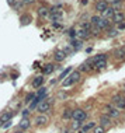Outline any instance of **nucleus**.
<instances>
[{
  "mask_svg": "<svg viewBox=\"0 0 125 133\" xmlns=\"http://www.w3.org/2000/svg\"><path fill=\"white\" fill-rule=\"evenodd\" d=\"M90 23H91V25L97 27V28L100 29H107L110 28V23L107 18H104V17H100V16H93L90 17Z\"/></svg>",
  "mask_w": 125,
  "mask_h": 133,
  "instance_id": "1",
  "label": "nucleus"
},
{
  "mask_svg": "<svg viewBox=\"0 0 125 133\" xmlns=\"http://www.w3.org/2000/svg\"><path fill=\"white\" fill-rule=\"evenodd\" d=\"M80 80V71H72L70 74H69V76L65 78L63 81H62V86H63L65 88L66 87H70V86H73V84H76L77 83V81Z\"/></svg>",
  "mask_w": 125,
  "mask_h": 133,
  "instance_id": "2",
  "label": "nucleus"
},
{
  "mask_svg": "<svg viewBox=\"0 0 125 133\" xmlns=\"http://www.w3.org/2000/svg\"><path fill=\"white\" fill-rule=\"evenodd\" d=\"M104 111H106V114L108 115L111 119L113 118H120V115H121V112L118 111V108L111 107V105H106V107H104Z\"/></svg>",
  "mask_w": 125,
  "mask_h": 133,
  "instance_id": "3",
  "label": "nucleus"
},
{
  "mask_svg": "<svg viewBox=\"0 0 125 133\" xmlns=\"http://www.w3.org/2000/svg\"><path fill=\"white\" fill-rule=\"evenodd\" d=\"M113 102L117 105L118 109H125V97L121 94H117L113 97Z\"/></svg>",
  "mask_w": 125,
  "mask_h": 133,
  "instance_id": "4",
  "label": "nucleus"
},
{
  "mask_svg": "<svg viewBox=\"0 0 125 133\" xmlns=\"http://www.w3.org/2000/svg\"><path fill=\"white\" fill-rule=\"evenodd\" d=\"M52 108V104L49 100H44L40 102V105H38V111L41 112V114H47V112H49Z\"/></svg>",
  "mask_w": 125,
  "mask_h": 133,
  "instance_id": "5",
  "label": "nucleus"
},
{
  "mask_svg": "<svg viewBox=\"0 0 125 133\" xmlns=\"http://www.w3.org/2000/svg\"><path fill=\"white\" fill-rule=\"evenodd\" d=\"M73 121H79V122H83L86 121V118H87V114H86L83 109H73Z\"/></svg>",
  "mask_w": 125,
  "mask_h": 133,
  "instance_id": "6",
  "label": "nucleus"
},
{
  "mask_svg": "<svg viewBox=\"0 0 125 133\" xmlns=\"http://www.w3.org/2000/svg\"><path fill=\"white\" fill-rule=\"evenodd\" d=\"M107 7H108V3H107L106 0H98L94 4V10L97 13H104L107 10Z\"/></svg>",
  "mask_w": 125,
  "mask_h": 133,
  "instance_id": "7",
  "label": "nucleus"
},
{
  "mask_svg": "<svg viewBox=\"0 0 125 133\" xmlns=\"http://www.w3.org/2000/svg\"><path fill=\"white\" fill-rule=\"evenodd\" d=\"M48 116L47 115H44V114H41V115H38V116H35V119H34V123H35L37 126H45L48 123Z\"/></svg>",
  "mask_w": 125,
  "mask_h": 133,
  "instance_id": "8",
  "label": "nucleus"
},
{
  "mask_svg": "<svg viewBox=\"0 0 125 133\" xmlns=\"http://www.w3.org/2000/svg\"><path fill=\"white\" fill-rule=\"evenodd\" d=\"M76 36H77L80 41H84L91 36V34H90V31H87V29H83V28H79L77 31H76Z\"/></svg>",
  "mask_w": 125,
  "mask_h": 133,
  "instance_id": "9",
  "label": "nucleus"
},
{
  "mask_svg": "<svg viewBox=\"0 0 125 133\" xmlns=\"http://www.w3.org/2000/svg\"><path fill=\"white\" fill-rule=\"evenodd\" d=\"M38 16L41 17V18H47V17L51 16V9H48L47 6H41V7H38Z\"/></svg>",
  "mask_w": 125,
  "mask_h": 133,
  "instance_id": "10",
  "label": "nucleus"
},
{
  "mask_svg": "<svg viewBox=\"0 0 125 133\" xmlns=\"http://www.w3.org/2000/svg\"><path fill=\"white\" fill-rule=\"evenodd\" d=\"M111 20H113V23H114V24L124 23V20H125V14H124L122 11H121V10H117L115 14H114V17H113Z\"/></svg>",
  "mask_w": 125,
  "mask_h": 133,
  "instance_id": "11",
  "label": "nucleus"
},
{
  "mask_svg": "<svg viewBox=\"0 0 125 133\" xmlns=\"http://www.w3.org/2000/svg\"><path fill=\"white\" fill-rule=\"evenodd\" d=\"M115 11H117V9L115 7H113V6H108L107 7V10L104 13H101V17H104V18H107V20H111L114 17V14H115Z\"/></svg>",
  "mask_w": 125,
  "mask_h": 133,
  "instance_id": "12",
  "label": "nucleus"
},
{
  "mask_svg": "<svg viewBox=\"0 0 125 133\" xmlns=\"http://www.w3.org/2000/svg\"><path fill=\"white\" fill-rule=\"evenodd\" d=\"M54 59H55V62H63V60L66 59V53H65V50H62V49L55 50Z\"/></svg>",
  "mask_w": 125,
  "mask_h": 133,
  "instance_id": "13",
  "label": "nucleus"
},
{
  "mask_svg": "<svg viewBox=\"0 0 125 133\" xmlns=\"http://www.w3.org/2000/svg\"><path fill=\"white\" fill-rule=\"evenodd\" d=\"M100 125L103 126V128H108V126H111V118L108 116L107 114H104V115H101L100 116Z\"/></svg>",
  "mask_w": 125,
  "mask_h": 133,
  "instance_id": "14",
  "label": "nucleus"
},
{
  "mask_svg": "<svg viewBox=\"0 0 125 133\" xmlns=\"http://www.w3.org/2000/svg\"><path fill=\"white\" fill-rule=\"evenodd\" d=\"M42 84H44V77L42 76L34 77V80H32V87L34 88H41V87H42Z\"/></svg>",
  "mask_w": 125,
  "mask_h": 133,
  "instance_id": "15",
  "label": "nucleus"
},
{
  "mask_svg": "<svg viewBox=\"0 0 125 133\" xmlns=\"http://www.w3.org/2000/svg\"><path fill=\"white\" fill-rule=\"evenodd\" d=\"M96 128V123L94 122H89V123H86L83 128L79 130V133H87V132H90V130H93V129Z\"/></svg>",
  "mask_w": 125,
  "mask_h": 133,
  "instance_id": "16",
  "label": "nucleus"
},
{
  "mask_svg": "<svg viewBox=\"0 0 125 133\" xmlns=\"http://www.w3.org/2000/svg\"><path fill=\"white\" fill-rule=\"evenodd\" d=\"M93 66H94L93 60H90V62H86V63H83L82 66H80V71H90V70H93Z\"/></svg>",
  "mask_w": 125,
  "mask_h": 133,
  "instance_id": "17",
  "label": "nucleus"
},
{
  "mask_svg": "<svg viewBox=\"0 0 125 133\" xmlns=\"http://www.w3.org/2000/svg\"><path fill=\"white\" fill-rule=\"evenodd\" d=\"M106 66H107V59L97 60V62H94V67H96V70H103Z\"/></svg>",
  "mask_w": 125,
  "mask_h": 133,
  "instance_id": "18",
  "label": "nucleus"
},
{
  "mask_svg": "<svg viewBox=\"0 0 125 133\" xmlns=\"http://www.w3.org/2000/svg\"><path fill=\"white\" fill-rule=\"evenodd\" d=\"M30 125H31V122H30L27 118H24L23 121L18 123V128L21 129V130H25V129H28V128H30Z\"/></svg>",
  "mask_w": 125,
  "mask_h": 133,
  "instance_id": "19",
  "label": "nucleus"
},
{
  "mask_svg": "<svg viewBox=\"0 0 125 133\" xmlns=\"http://www.w3.org/2000/svg\"><path fill=\"white\" fill-rule=\"evenodd\" d=\"M13 115H14L13 112H6V114H3L2 116H0V121H2L3 123H4V122H9L10 119L13 118Z\"/></svg>",
  "mask_w": 125,
  "mask_h": 133,
  "instance_id": "20",
  "label": "nucleus"
},
{
  "mask_svg": "<svg viewBox=\"0 0 125 133\" xmlns=\"http://www.w3.org/2000/svg\"><path fill=\"white\" fill-rule=\"evenodd\" d=\"M72 116H73V109H63V112H62V118L63 119H70Z\"/></svg>",
  "mask_w": 125,
  "mask_h": 133,
  "instance_id": "21",
  "label": "nucleus"
},
{
  "mask_svg": "<svg viewBox=\"0 0 125 133\" xmlns=\"http://www.w3.org/2000/svg\"><path fill=\"white\" fill-rule=\"evenodd\" d=\"M54 69H55L54 64H51V63L45 64V67H44V74H51L52 71H54Z\"/></svg>",
  "mask_w": 125,
  "mask_h": 133,
  "instance_id": "22",
  "label": "nucleus"
},
{
  "mask_svg": "<svg viewBox=\"0 0 125 133\" xmlns=\"http://www.w3.org/2000/svg\"><path fill=\"white\" fill-rule=\"evenodd\" d=\"M70 73H72V67H68L66 70H63V71H62V73H61V76H59V78H61V80L63 81L65 78H66V77H68V76H69V74H70Z\"/></svg>",
  "mask_w": 125,
  "mask_h": 133,
  "instance_id": "23",
  "label": "nucleus"
},
{
  "mask_svg": "<svg viewBox=\"0 0 125 133\" xmlns=\"http://www.w3.org/2000/svg\"><path fill=\"white\" fill-rule=\"evenodd\" d=\"M114 53H115V56L118 57V59H124V57H125V49H122V48L117 49Z\"/></svg>",
  "mask_w": 125,
  "mask_h": 133,
  "instance_id": "24",
  "label": "nucleus"
},
{
  "mask_svg": "<svg viewBox=\"0 0 125 133\" xmlns=\"http://www.w3.org/2000/svg\"><path fill=\"white\" fill-rule=\"evenodd\" d=\"M72 46H73V49H80L82 48V41L80 39H73L72 41Z\"/></svg>",
  "mask_w": 125,
  "mask_h": 133,
  "instance_id": "25",
  "label": "nucleus"
},
{
  "mask_svg": "<svg viewBox=\"0 0 125 133\" xmlns=\"http://www.w3.org/2000/svg\"><path fill=\"white\" fill-rule=\"evenodd\" d=\"M100 31H101V29L97 28V27H94V25H91V28H90V34H91L93 36H97L100 34Z\"/></svg>",
  "mask_w": 125,
  "mask_h": 133,
  "instance_id": "26",
  "label": "nucleus"
},
{
  "mask_svg": "<svg viewBox=\"0 0 125 133\" xmlns=\"http://www.w3.org/2000/svg\"><path fill=\"white\" fill-rule=\"evenodd\" d=\"M93 133H106V128H103L101 125H100V126H96V128L93 129Z\"/></svg>",
  "mask_w": 125,
  "mask_h": 133,
  "instance_id": "27",
  "label": "nucleus"
},
{
  "mask_svg": "<svg viewBox=\"0 0 125 133\" xmlns=\"http://www.w3.org/2000/svg\"><path fill=\"white\" fill-rule=\"evenodd\" d=\"M103 59H107V55H104V53H101V55H97V56H94L93 57V63L94 62H97V60H103Z\"/></svg>",
  "mask_w": 125,
  "mask_h": 133,
  "instance_id": "28",
  "label": "nucleus"
},
{
  "mask_svg": "<svg viewBox=\"0 0 125 133\" xmlns=\"http://www.w3.org/2000/svg\"><path fill=\"white\" fill-rule=\"evenodd\" d=\"M80 128H82V122L75 121L73 123H72V129H73V130H77V129H80Z\"/></svg>",
  "mask_w": 125,
  "mask_h": 133,
  "instance_id": "29",
  "label": "nucleus"
},
{
  "mask_svg": "<svg viewBox=\"0 0 125 133\" xmlns=\"http://www.w3.org/2000/svg\"><path fill=\"white\" fill-rule=\"evenodd\" d=\"M107 3H111V4H114V6H121V3H122V0H106Z\"/></svg>",
  "mask_w": 125,
  "mask_h": 133,
  "instance_id": "30",
  "label": "nucleus"
},
{
  "mask_svg": "<svg viewBox=\"0 0 125 133\" xmlns=\"http://www.w3.org/2000/svg\"><path fill=\"white\" fill-rule=\"evenodd\" d=\"M66 98H68V94H66V93H63V91H62V93H59V94H58V100L63 101V100H66Z\"/></svg>",
  "mask_w": 125,
  "mask_h": 133,
  "instance_id": "31",
  "label": "nucleus"
},
{
  "mask_svg": "<svg viewBox=\"0 0 125 133\" xmlns=\"http://www.w3.org/2000/svg\"><path fill=\"white\" fill-rule=\"evenodd\" d=\"M35 97H37V95L34 94V93H30V94L25 97V102H31V100H34Z\"/></svg>",
  "mask_w": 125,
  "mask_h": 133,
  "instance_id": "32",
  "label": "nucleus"
},
{
  "mask_svg": "<svg viewBox=\"0 0 125 133\" xmlns=\"http://www.w3.org/2000/svg\"><path fill=\"white\" fill-rule=\"evenodd\" d=\"M108 35L110 36H117L118 35V29H114V28L113 29H108Z\"/></svg>",
  "mask_w": 125,
  "mask_h": 133,
  "instance_id": "33",
  "label": "nucleus"
},
{
  "mask_svg": "<svg viewBox=\"0 0 125 133\" xmlns=\"http://www.w3.org/2000/svg\"><path fill=\"white\" fill-rule=\"evenodd\" d=\"M68 35L70 36V38H75V36H76V29L70 28V29H69V31H68Z\"/></svg>",
  "mask_w": 125,
  "mask_h": 133,
  "instance_id": "34",
  "label": "nucleus"
},
{
  "mask_svg": "<svg viewBox=\"0 0 125 133\" xmlns=\"http://www.w3.org/2000/svg\"><path fill=\"white\" fill-rule=\"evenodd\" d=\"M117 27H118V31H124L125 29V23H120V24H117Z\"/></svg>",
  "mask_w": 125,
  "mask_h": 133,
  "instance_id": "35",
  "label": "nucleus"
},
{
  "mask_svg": "<svg viewBox=\"0 0 125 133\" xmlns=\"http://www.w3.org/2000/svg\"><path fill=\"white\" fill-rule=\"evenodd\" d=\"M21 21H23V24H28V23H30V17H28V16L21 17Z\"/></svg>",
  "mask_w": 125,
  "mask_h": 133,
  "instance_id": "36",
  "label": "nucleus"
},
{
  "mask_svg": "<svg viewBox=\"0 0 125 133\" xmlns=\"http://www.w3.org/2000/svg\"><path fill=\"white\" fill-rule=\"evenodd\" d=\"M34 2H35V0H21L23 4H32Z\"/></svg>",
  "mask_w": 125,
  "mask_h": 133,
  "instance_id": "37",
  "label": "nucleus"
},
{
  "mask_svg": "<svg viewBox=\"0 0 125 133\" xmlns=\"http://www.w3.org/2000/svg\"><path fill=\"white\" fill-rule=\"evenodd\" d=\"M23 6V3H14V10H18Z\"/></svg>",
  "mask_w": 125,
  "mask_h": 133,
  "instance_id": "38",
  "label": "nucleus"
},
{
  "mask_svg": "<svg viewBox=\"0 0 125 133\" xmlns=\"http://www.w3.org/2000/svg\"><path fill=\"white\" fill-rule=\"evenodd\" d=\"M28 114H30V112H28V109H25V111L23 112V116H24V118H27V116H28Z\"/></svg>",
  "mask_w": 125,
  "mask_h": 133,
  "instance_id": "39",
  "label": "nucleus"
},
{
  "mask_svg": "<svg viewBox=\"0 0 125 133\" xmlns=\"http://www.w3.org/2000/svg\"><path fill=\"white\" fill-rule=\"evenodd\" d=\"M7 3L10 6H14V3H16V0H7Z\"/></svg>",
  "mask_w": 125,
  "mask_h": 133,
  "instance_id": "40",
  "label": "nucleus"
},
{
  "mask_svg": "<svg viewBox=\"0 0 125 133\" xmlns=\"http://www.w3.org/2000/svg\"><path fill=\"white\" fill-rule=\"evenodd\" d=\"M10 126H11V122H10V121L7 122V123H4V128H6V129H7V128H10Z\"/></svg>",
  "mask_w": 125,
  "mask_h": 133,
  "instance_id": "41",
  "label": "nucleus"
},
{
  "mask_svg": "<svg viewBox=\"0 0 125 133\" xmlns=\"http://www.w3.org/2000/svg\"><path fill=\"white\" fill-rule=\"evenodd\" d=\"M62 133H70V132H69L68 129H63V130H62Z\"/></svg>",
  "mask_w": 125,
  "mask_h": 133,
  "instance_id": "42",
  "label": "nucleus"
},
{
  "mask_svg": "<svg viewBox=\"0 0 125 133\" xmlns=\"http://www.w3.org/2000/svg\"><path fill=\"white\" fill-rule=\"evenodd\" d=\"M14 133H24V132H23V130H16Z\"/></svg>",
  "mask_w": 125,
  "mask_h": 133,
  "instance_id": "43",
  "label": "nucleus"
},
{
  "mask_svg": "<svg viewBox=\"0 0 125 133\" xmlns=\"http://www.w3.org/2000/svg\"><path fill=\"white\" fill-rule=\"evenodd\" d=\"M2 126H4V123H3L2 121H0V128H2Z\"/></svg>",
  "mask_w": 125,
  "mask_h": 133,
  "instance_id": "44",
  "label": "nucleus"
},
{
  "mask_svg": "<svg viewBox=\"0 0 125 133\" xmlns=\"http://www.w3.org/2000/svg\"><path fill=\"white\" fill-rule=\"evenodd\" d=\"M70 133H72V132H70Z\"/></svg>",
  "mask_w": 125,
  "mask_h": 133,
  "instance_id": "45",
  "label": "nucleus"
}]
</instances>
